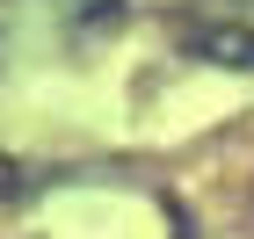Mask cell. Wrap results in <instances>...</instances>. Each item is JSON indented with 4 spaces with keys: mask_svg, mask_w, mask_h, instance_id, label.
<instances>
[{
    "mask_svg": "<svg viewBox=\"0 0 254 239\" xmlns=\"http://www.w3.org/2000/svg\"><path fill=\"white\" fill-rule=\"evenodd\" d=\"M196 51H211L218 65H254V29H196Z\"/></svg>",
    "mask_w": 254,
    "mask_h": 239,
    "instance_id": "obj_1",
    "label": "cell"
},
{
    "mask_svg": "<svg viewBox=\"0 0 254 239\" xmlns=\"http://www.w3.org/2000/svg\"><path fill=\"white\" fill-rule=\"evenodd\" d=\"M7 174H15V167H7V159H0V189H7Z\"/></svg>",
    "mask_w": 254,
    "mask_h": 239,
    "instance_id": "obj_2",
    "label": "cell"
}]
</instances>
